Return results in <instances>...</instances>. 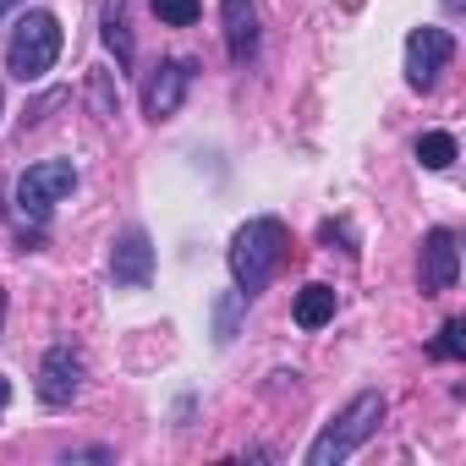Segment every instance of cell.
Masks as SVG:
<instances>
[{
	"label": "cell",
	"mask_w": 466,
	"mask_h": 466,
	"mask_svg": "<svg viewBox=\"0 0 466 466\" xmlns=\"http://www.w3.org/2000/svg\"><path fill=\"white\" fill-rule=\"evenodd\" d=\"M12 400V384H6V373H0V406H6Z\"/></svg>",
	"instance_id": "obj_16"
},
{
	"label": "cell",
	"mask_w": 466,
	"mask_h": 466,
	"mask_svg": "<svg viewBox=\"0 0 466 466\" xmlns=\"http://www.w3.org/2000/svg\"><path fill=\"white\" fill-rule=\"evenodd\" d=\"M422 291L428 297H439V291H450L455 286V275H461V248H455V230H428L422 237Z\"/></svg>",
	"instance_id": "obj_9"
},
{
	"label": "cell",
	"mask_w": 466,
	"mask_h": 466,
	"mask_svg": "<svg viewBox=\"0 0 466 466\" xmlns=\"http://www.w3.org/2000/svg\"><path fill=\"white\" fill-rule=\"evenodd\" d=\"M17 6H28V0H0V12H17Z\"/></svg>",
	"instance_id": "obj_17"
},
{
	"label": "cell",
	"mask_w": 466,
	"mask_h": 466,
	"mask_svg": "<svg viewBox=\"0 0 466 466\" xmlns=\"http://www.w3.org/2000/svg\"><path fill=\"white\" fill-rule=\"evenodd\" d=\"M219 17H225V50L237 66H248L258 56V12L253 0H219Z\"/></svg>",
	"instance_id": "obj_10"
},
{
	"label": "cell",
	"mask_w": 466,
	"mask_h": 466,
	"mask_svg": "<svg viewBox=\"0 0 466 466\" xmlns=\"http://www.w3.org/2000/svg\"><path fill=\"white\" fill-rule=\"evenodd\" d=\"M148 6H154V17H159L165 28H192V23L203 17L198 0H148Z\"/></svg>",
	"instance_id": "obj_14"
},
{
	"label": "cell",
	"mask_w": 466,
	"mask_h": 466,
	"mask_svg": "<svg viewBox=\"0 0 466 466\" xmlns=\"http://www.w3.org/2000/svg\"><path fill=\"white\" fill-rule=\"evenodd\" d=\"M286 253H291V230L280 219H269V214L248 219L237 237H230V280H237V297H258L280 275Z\"/></svg>",
	"instance_id": "obj_1"
},
{
	"label": "cell",
	"mask_w": 466,
	"mask_h": 466,
	"mask_svg": "<svg viewBox=\"0 0 466 466\" xmlns=\"http://www.w3.org/2000/svg\"><path fill=\"white\" fill-rule=\"evenodd\" d=\"M61 56V23L50 12H23L12 39H6V72L17 83H39Z\"/></svg>",
	"instance_id": "obj_3"
},
{
	"label": "cell",
	"mask_w": 466,
	"mask_h": 466,
	"mask_svg": "<svg viewBox=\"0 0 466 466\" xmlns=\"http://www.w3.org/2000/svg\"><path fill=\"white\" fill-rule=\"evenodd\" d=\"M444 6H450V12H461V0H444Z\"/></svg>",
	"instance_id": "obj_19"
},
{
	"label": "cell",
	"mask_w": 466,
	"mask_h": 466,
	"mask_svg": "<svg viewBox=\"0 0 466 466\" xmlns=\"http://www.w3.org/2000/svg\"><path fill=\"white\" fill-rule=\"evenodd\" d=\"M99 34H105V45L116 50V61H121V66H132V34H127V0H105V6H99Z\"/></svg>",
	"instance_id": "obj_12"
},
{
	"label": "cell",
	"mask_w": 466,
	"mask_h": 466,
	"mask_svg": "<svg viewBox=\"0 0 466 466\" xmlns=\"http://www.w3.org/2000/svg\"><path fill=\"white\" fill-rule=\"evenodd\" d=\"M72 187H77V165H72V159H39V165H28V170L17 176V187H12V208H17L23 225L39 230Z\"/></svg>",
	"instance_id": "obj_4"
},
{
	"label": "cell",
	"mask_w": 466,
	"mask_h": 466,
	"mask_svg": "<svg viewBox=\"0 0 466 466\" xmlns=\"http://www.w3.org/2000/svg\"><path fill=\"white\" fill-rule=\"evenodd\" d=\"M187 88H192V61H159L154 77L143 83V116L148 121H170L181 110Z\"/></svg>",
	"instance_id": "obj_7"
},
{
	"label": "cell",
	"mask_w": 466,
	"mask_h": 466,
	"mask_svg": "<svg viewBox=\"0 0 466 466\" xmlns=\"http://www.w3.org/2000/svg\"><path fill=\"white\" fill-rule=\"evenodd\" d=\"M110 275L121 291H143L154 280V242H148V230H121L116 248H110Z\"/></svg>",
	"instance_id": "obj_8"
},
{
	"label": "cell",
	"mask_w": 466,
	"mask_h": 466,
	"mask_svg": "<svg viewBox=\"0 0 466 466\" xmlns=\"http://www.w3.org/2000/svg\"><path fill=\"white\" fill-rule=\"evenodd\" d=\"M329 319H335V286H319V280L302 286L297 291V324L302 329H324Z\"/></svg>",
	"instance_id": "obj_11"
},
{
	"label": "cell",
	"mask_w": 466,
	"mask_h": 466,
	"mask_svg": "<svg viewBox=\"0 0 466 466\" xmlns=\"http://www.w3.org/2000/svg\"><path fill=\"white\" fill-rule=\"evenodd\" d=\"M450 56H455V39L444 28H411V39H406V83L417 94H428L439 83V72L450 66Z\"/></svg>",
	"instance_id": "obj_5"
},
{
	"label": "cell",
	"mask_w": 466,
	"mask_h": 466,
	"mask_svg": "<svg viewBox=\"0 0 466 466\" xmlns=\"http://www.w3.org/2000/svg\"><path fill=\"white\" fill-rule=\"evenodd\" d=\"M433 357H444V362H461V357H466V324H461V319H450V324L439 329Z\"/></svg>",
	"instance_id": "obj_15"
},
{
	"label": "cell",
	"mask_w": 466,
	"mask_h": 466,
	"mask_svg": "<svg viewBox=\"0 0 466 466\" xmlns=\"http://www.w3.org/2000/svg\"><path fill=\"white\" fill-rule=\"evenodd\" d=\"M0 324H6V297H0Z\"/></svg>",
	"instance_id": "obj_18"
},
{
	"label": "cell",
	"mask_w": 466,
	"mask_h": 466,
	"mask_svg": "<svg viewBox=\"0 0 466 466\" xmlns=\"http://www.w3.org/2000/svg\"><path fill=\"white\" fill-rule=\"evenodd\" d=\"M83 395V351L72 346H50L39 362V400L45 406H72Z\"/></svg>",
	"instance_id": "obj_6"
},
{
	"label": "cell",
	"mask_w": 466,
	"mask_h": 466,
	"mask_svg": "<svg viewBox=\"0 0 466 466\" xmlns=\"http://www.w3.org/2000/svg\"><path fill=\"white\" fill-rule=\"evenodd\" d=\"M417 165L422 170H450L455 165V137L450 132H422L417 137Z\"/></svg>",
	"instance_id": "obj_13"
},
{
	"label": "cell",
	"mask_w": 466,
	"mask_h": 466,
	"mask_svg": "<svg viewBox=\"0 0 466 466\" xmlns=\"http://www.w3.org/2000/svg\"><path fill=\"white\" fill-rule=\"evenodd\" d=\"M379 422H384V395H379V390L351 395V400L329 417V428L308 444V466H340L357 444H368V439L379 433Z\"/></svg>",
	"instance_id": "obj_2"
}]
</instances>
